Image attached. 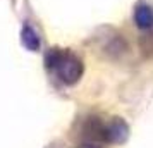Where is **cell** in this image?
I'll return each instance as SVG.
<instances>
[{"label":"cell","mask_w":153,"mask_h":148,"mask_svg":"<svg viewBox=\"0 0 153 148\" xmlns=\"http://www.w3.org/2000/svg\"><path fill=\"white\" fill-rule=\"evenodd\" d=\"M47 65L50 69H55L59 78L67 85H74L83 74V62L60 50H50L47 54Z\"/></svg>","instance_id":"obj_1"},{"label":"cell","mask_w":153,"mask_h":148,"mask_svg":"<svg viewBox=\"0 0 153 148\" xmlns=\"http://www.w3.org/2000/svg\"><path fill=\"white\" fill-rule=\"evenodd\" d=\"M134 21L141 29H150L153 26V9L148 5H139L134 10Z\"/></svg>","instance_id":"obj_2"},{"label":"cell","mask_w":153,"mask_h":148,"mask_svg":"<svg viewBox=\"0 0 153 148\" xmlns=\"http://www.w3.org/2000/svg\"><path fill=\"white\" fill-rule=\"evenodd\" d=\"M107 134H108V140L110 141H122L127 136V127H126L124 122L115 120L112 126L107 127Z\"/></svg>","instance_id":"obj_3"},{"label":"cell","mask_w":153,"mask_h":148,"mask_svg":"<svg viewBox=\"0 0 153 148\" xmlns=\"http://www.w3.org/2000/svg\"><path fill=\"white\" fill-rule=\"evenodd\" d=\"M22 45L26 47L28 50H38L40 48V40H38V35H36L33 29L29 28V26H26V28L22 29Z\"/></svg>","instance_id":"obj_4"},{"label":"cell","mask_w":153,"mask_h":148,"mask_svg":"<svg viewBox=\"0 0 153 148\" xmlns=\"http://www.w3.org/2000/svg\"><path fill=\"white\" fill-rule=\"evenodd\" d=\"M77 148H100V147H95V145H81V147Z\"/></svg>","instance_id":"obj_5"}]
</instances>
